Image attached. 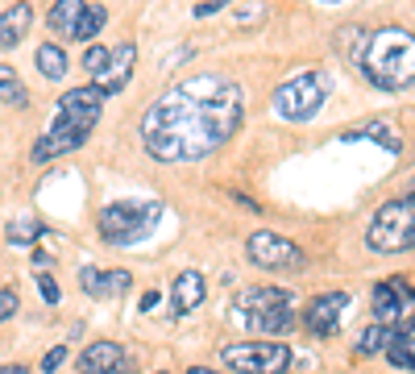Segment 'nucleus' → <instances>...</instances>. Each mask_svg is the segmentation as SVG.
Returning a JSON list of instances; mask_svg holds the SVG:
<instances>
[{"instance_id": "6e6552de", "label": "nucleus", "mask_w": 415, "mask_h": 374, "mask_svg": "<svg viewBox=\"0 0 415 374\" xmlns=\"http://www.w3.org/2000/svg\"><path fill=\"white\" fill-rule=\"evenodd\" d=\"M220 362L237 374H282L291 366V349L278 341H253V345H225Z\"/></svg>"}, {"instance_id": "412c9836", "label": "nucleus", "mask_w": 415, "mask_h": 374, "mask_svg": "<svg viewBox=\"0 0 415 374\" xmlns=\"http://www.w3.org/2000/svg\"><path fill=\"white\" fill-rule=\"evenodd\" d=\"M395 337H399V325H382V321H378V325H369L366 333H362V337H357V354H386V345H390V341H395Z\"/></svg>"}, {"instance_id": "c756f323", "label": "nucleus", "mask_w": 415, "mask_h": 374, "mask_svg": "<svg viewBox=\"0 0 415 374\" xmlns=\"http://www.w3.org/2000/svg\"><path fill=\"white\" fill-rule=\"evenodd\" d=\"M154 304H158V291H145V295H141V312H150Z\"/></svg>"}, {"instance_id": "a211bd4d", "label": "nucleus", "mask_w": 415, "mask_h": 374, "mask_svg": "<svg viewBox=\"0 0 415 374\" xmlns=\"http://www.w3.org/2000/svg\"><path fill=\"white\" fill-rule=\"evenodd\" d=\"M104 100L108 96L95 84H84V88H67L58 96V108H67V112H104Z\"/></svg>"}, {"instance_id": "f3484780", "label": "nucleus", "mask_w": 415, "mask_h": 374, "mask_svg": "<svg viewBox=\"0 0 415 374\" xmlns=\"http://www.w3.org/2000/svg\"><path fill=\"white\" fill-rule=\"evenodd\" d=\"M378 141L386 154H403V138H399V129H390L386 121H366V125H357V129H345V141Z\"/></svg>"}, {"instance_id": "4be33fe9", "label": "nucleus", "mask_w": 415, "mask_h": 374, "mask_svg": "<svg viewBox=\"0 0 415 374\" xmlns=\"http://www.w3.org/2000/svg\"><path fill=\"white\" fill-rule=\"evenodd\" d=\"M104 25H108V8L104 4H88L79 25H75V34H71V42H92V38H100Z\"/></svg>"}, {"instance_id": "9d476101", "label": "nucleus", "mask_w": 415, "mask_h": 374, "mask_svg": "<svg viewBox=\"0 0 415 374\" xmlns=\"http://www.w3.org/2000/svg\"><path fill=\"white\" fill-rule=\"evenodd\" d=\"M415 287L407 279H386L374 283V316L382 325H395L399 321V333H411L415 325Z\"/></svg>"}, {"instance_id": "6ab92c4d", "label": "nucleus", "mask_w": 415, "mask_h": 374, "mask_svg": "<svg viewBox=\"0 0 415 374\" xmlns=\"http://www.w3.org/2000/svg\"><path fill=\"white\" fill-rule=\"evenodd\" d=\"M84 0H54L50 4V13H46V21H50V30L54 34H62V38H71L75 34V25H79V17H84Z\"/></svg>"}, {"instance_id": "cd10ccee", "label": "nucleus", "mask_w": 415, "mask_h": 374, "mask_svg": "<svg viewBox=\"0 0 415 374\" xmlns=\"http://www.w3.org/2000/svg\"><path fill=\"white\" fill-rule=\"evenodd\" d=\"M38 291H42L46 304H58V283L50 279V275H38Z\"/></svg>"}, {"instance_id": "e433bc0d", "label": "nucleus", "mask_w": 415, "mask_h": 374, "mask_svg": "<svg viewBox=\"0 0 415 374\" xmlns=\"http://www.w3.org/2000/svg\"><path fill=\"white\" fill-rule=\"evenodd\" d=\"M158 374H166V370H158Z\"/></svg>"}, {"instance_id": "7c9ffc66", "label": "nucleus", "mask_w": 415, "mask_h": 374, "mask_svg": "<svg viewBox=\"0 0 415 374\" xmlns=\"http://www.w3.org/2000/svg\"><path fill=\"white\" fill-rule=\"evenodd\" d=\"M13 79H17V71H13V67H4V63H0V88H4V84H13Z\"/></svg>"}, {"instance_id": "39448f33", "label": "nucleus", "mask_w": 415, "mask_h": 374, "mask_svg": "<svg viewBox=\"0 0 415 374\" xmlns=\"http://www.w3.org/2000/svg\"><path fill=\"white\" fill-rule=\"evenodd\" d=\"M295 295L282 291V287H249L237 295V312L241 321L258 333H291L299 325V312H295Z\"/></svg>"}, {"instance_id": "72a5a7b5", "label": "nucleus", "mask_w": 415, "mask_h": 374, "mask_svg": "<svg viewBox=\"0 0 415 374\" xmlns=\"http://www.w3.org/2000/svg\"><path fill=\"white\" fill-rule=\"evenodd\" d=\"M79 374H133V370H79Z\"/></svg>"}, {"instance_id": "393cba45", "label": "nucleus", "mask_w": 415, "mask_h": 374, "mask_svg": "<svg viewBox=\"0 0 415 374\" xmlns=\"http://www.w3.org/2000/svg\"><path fill=\"white\" fill-rule=\"evenodd\" d=\"M17 304H21L17 287H4V291H0V325H4V321H8V316L17 312Z\"/></svg>"}, {"instance_id": "2eb2a0df", "label": "nucleus", "mask_w": 415, "mask_h": 374, "mask_svg": "<svg viewBox=\"0 0 415 374\" xmlns=\"http://www.w3.org/2000/svg\"><path fill=\"white\" fill-rule=\"evenodd\" d=\"M204 295H208V283L199 271H183L175 287H171V308H175V316H187V312H195L199 304H204Z\"/></svg>"}, {"instance_id": "b1692460", "label": "nucleus", "mask_w": 415, "mask_h": 374, "mask_svg": "<svg viewBox=\"0 0 415 374\" xmlns=\"http://www.w3.org/2000/svg\"><path fill=\"white\" fill-rule=\"evenodd\" d=\"M108 58H112V46H88V54H84V67H88V71H104V63H108Z\"/></svg>"}, {"instance_id": "20e7f679", "label": "nucleus", "mask_w": 415, "mask_h": 374, "mask_svg": "<svg viewBox=\"0 0 415 374\" xmlns=\"http://www.w3.org/2000/svg\"><path fill=\"white\" fill-rule=\"evenodd\" d=\"M158 221H162V204H158V200H145V204L121 200V204L100 208L95 229H100V237H104L108 245L129 250V245H138V241H145V237L154 233Z\"/></svg>"}, {"instance_id": "f257e3e1", "label": "nucleus", "mask_w": 415, "mask_h": 374, "mask_svg": "<svg viewBox=\"0 0 415 374\" xmlns=\"http://www.w3.org/2000/svg\"><path fill=\"white\" fill-rule=\"evenodd\" d=\"M245 96L225 75H191L158 96L141 117V146L158 162H199L241 129Z\"/></svg>"}, {"instance_id": "f8f14e48", "label": "nucleus", "mask_w": 415, "mask_h": 374, "mask_svg": "<svg viewBox=\"0 0 415 374\" xmlns=\"http://www.w3.org/2000/svg\"><path fill=\"white\" fill-rule=\"evenodd\" d=\"M133 67H138V46H133V42L112 46V58L104 63V71H95V88H100L104 96L121 92V88L133 79Z\"/></svg>"}, {"instance_id": "1a4fd4ad", "label": "nucleus", "mask_w": 415, "mask_h": 374, "mask_svg": "<svg viewBox=\"0 0 415 374\" xmlns=\"http://www.w3.org/2000/svg\"><path fill=\"white\" fill-rule=\"evenodd\" d=\"M245 254H249V262L262 266V271H299V266H303V250H299L291 237L270 233V229L249 233Z\"/></svg>"}, {"instance_id": "2f4dec72", "label": "nucleus", "mask_w": 415, "mask_h": 374, "mask_svg": "<svg viewBox=\"0 0 415 374\" xmlns=\"http://www.w3.org/2000/svg\"><path fill=\"white\" fill-rule=\"evenodd\" d=\"M0 374H29L25 366H0Z\"/></svg>"}, {"instance_id": "c85d7f7f", "label": "nucleus", "mask_w": 415, "mask_h": 374, "mask_svg": "<svg viewBox=\"0 0 415 374\" xmlns=\"http://www.w3.org/2000/svg\"><path fill=\"white\" fill-rule=\"evenodd\" d=\"M225 8V0H195V17H216Z\"/></svg>"}, {"instance_id": "4468645a", "label": "nucleus", "mask_w": 415, "mask_h": 374, "mask_svg": "<svg viewBox=\"0 0 415 374\" xmlns=\"http://www.w3.org/2000/svg\"><path fill=\"white\" fill-rule=\"evenodd\" d=\"M29 25H34V8H29L25 0H17L13 8H4V13H0V50L21 46L25 34H29Z\"/></svg>"}, {"instance_id": "0eeeda50", "label": "nucleus", "mask_w": 415, "mask_h": 374, "mask_svg": "<svg viewBox=\"0 0 415 374\" xmlns=\"http://www.w3.org/2000/svg\"><path fill=\"white\" fill-rule=\"evenodd\" d=\"M95 125H100V112H67V108H58V117H54L50 134H46V138H38V141H34V150H29L34 167H42V162L58 158V154L79 150L84 141L92 138Z\"/></svg>"}, {"instance_id": "f704fd0d", "label": "nucleus", "mask_w": 415, "mask_h": 374, "mask_svg": "<svg viewBox=\"0 0 415 374\" xmlns=\"http://www.w3.org/2000/svg\"><path fill=\"white\" fill-rule=\"evenodd\" d=\"M407 370H415V337H411V354H407Z\"/></svg>"}, {"instance_id": "ddd939ff", "label": "nucleus", "mask_w": 415, "mask_h": 374, "mask_svg": "<svg viewBox=\"0 0 415 374\" xmlns=\"http://www.w3.org/2000/svg\"><path fill=\"white\" fill-rule=\"evenodd\" d=\"M133 366H138V358H129L117 341H95L79 358V370H133Z\"/></svg>"}, {"instance_id": "5701e85b", "label": "nucleus", "mask_w": 415, "mask_h": 374, "mask_svg": "<svg viewBox=\"0 0 415 374\" xmlns=\"http://www.w3.org/2000/svg\"><path fill=\"white\" fill-rule=\"evenodd\" d=\"M4 237H8V245H34L38 237H42V221L29 212V217H13L8 225H4Z\"/></svg>"}, {"instance_id": "aec40b11", "label": "nucleus", "mask_w": 415, "mask_h": 374, "mask_svg": "<svg viewBox=\"0 0 415 374\" xmlns=\"http://www.w3.org/2000/svg\"><path fill=\"white\" fill-rule=\"evenodd\" d=\"M38 71H42V79H67V71H71L67 50L58 42H42L38 46Z\"/></svg>"}, {"instance_id": "dca6fc26", "label": "nucleus", "mask_w": 415, "mask_h": 374, "mask_svg": "<svg viewBox=\"0 0 415 374\" xmlns=\"http://www.w3.org/2000/svg\"><path fill=\"white\" fill-rule=\"evenodd\" d=\"M79 283H84V291H88L92 299H104V295L129 287V271H108V275H100L95 266H84V271H79Z\"/></svg>"}, {"instance_id": "bb28decb", "label": "nucleus", "mask_w": 415, "mask_h": 374, "mask_svg": "<svg viewBox=\"0 0 415 374\" xmlns=\"http://www.w3.org/2000/svg\"><path fill=\"white\" fill-rule=\"evenodd\" d=\"M62 362H67V345H54V349H50L46 358H42V370H58V366H62Z\"/></svg>"}, {"instance_id": "473e14b6", "label": "nucleus", "mask_w": 415, "mask_h": 374, "mask_svg": "<svg viewBox=\"0 0 415 374\" xmlns=\"http://www.w3.org/2000/svg\"><path fill=\"white\" fill-rule=\"evenodd\" d=\"M187 374H216V370H212V366H191Z\"/></svg>"}, {"instance_id": "9b49d317", "label": "nucleus", "mask_w": 415, "mask_h": 374, "mask_svg": "<svg viewBox=\"0 0 415 374\" xmlns=\"http://www.w3.org/2000/svg\"><path fill=\"white\" fill-rule=\"evenodd\" d=\"M345 304H349V295L345 291H328V295H316L308 308H303V328L308 333H316V337H332L336 325H341V312H345Z\"/></svg>"}, {"instance_id": "423d86ee", "label": "nucleus", "mask_w": 415, "mask_h": 374, "mask_svg": "<svg viewBox=\"0 0 415 374\" xmlns=\"http://www.w3.org/2000/svg\"><path fill=\"white\" fill-rule=\"evenodd\" d=\"M328 92H332V84H328L324 71H303V75L286 79L275 92V117L278 121H291V125L295 121H312L324 108Z\"/></svg>"}, {"instance_id": "7ed1b4c3", "label": "nucleus", "mask_w": 415, "mask_h": 374, "mask_svg": "<svg viewBox=\"0 0 415 374\" xmlns=\"http://www.w3.org/2000/svg\"><path fill=\"white\" fill-rule=\"evenodd\" d=\"M366 245L374 254H407L415 250V187L399 200H386L366 229Z\"/></svg>"}, {"instance_id": "c9c22d12", "label": "nucleus", "mask_w": 415, "mask_h": 374, "mask_svg": "<svg viewBox=\"0 0 415 374\" xmlns=\"http://www.w3.org/2000/svg\"><path fill=\"white\" fill-rule=\"evenodd\" d=\"M324 4H336V0H324Z\"/></svg>"}, {"instance_id": "a878e982", "label": "nucleus", "mask_w": 415, "mask_h": 374, "mask_svg": "<svg viewBox=\"0 0 415 374\" xmlns=\"http://www.w3.org/2000/svg\"><path fill=\"white\" fill-rule=\"evenodd\" d=\"M0 104H25V88H21V79H13V84H4V88H0Z\"/></svg>"}, {"instance_id": "f03ea898", "label": "nucleus", "mask_w": 415, "mask_h": 374, "mask_svg": "<svg viewBox=\"0 0 415 374\" xmlns=\"http://www.w3.org/2000/svg\"><path fill=\"white\" fill-rule=\"evenodd\" d=\"M362 71L382 92L415 88V34L411 30H395V25L369 34L366 54H362Z\"/></svg>"}]
</instances>
